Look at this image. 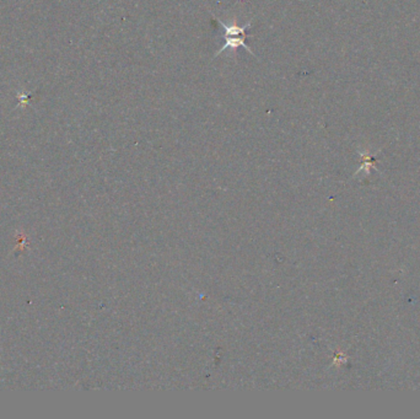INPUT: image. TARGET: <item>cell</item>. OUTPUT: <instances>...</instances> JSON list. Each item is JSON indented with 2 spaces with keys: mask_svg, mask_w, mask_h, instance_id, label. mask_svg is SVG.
<instances>
[{
  "mask_svg": "<svg viewBox=\"0 0 420 419\" xmlns=\"http://www.w3.org/2000/svg\"><path fill=\"white\" fill-rule=\"evenodd\" d=\"M214 20L217 21V24L218 25L222 26L223 27L224 31V40H225V45L220 48V50L215 53L214 55V58H217L220 55H223L224 52L226 50H231L233 52H236L238 48L240 47H243L248 53H250L251 55H255L251 48L248 47V44H246V39H248V29H250L251 26H252V21H250L248 22L246 25L240 26L236 24V22H233V24H225L222 20H219L217 19L215 16L213 15Z\"/></svg>",
  "mask_w": 420,
  "mask_h": 419,
  "instance_id": "6da1fadb",
  "label": "cell"
}]
</instances>
